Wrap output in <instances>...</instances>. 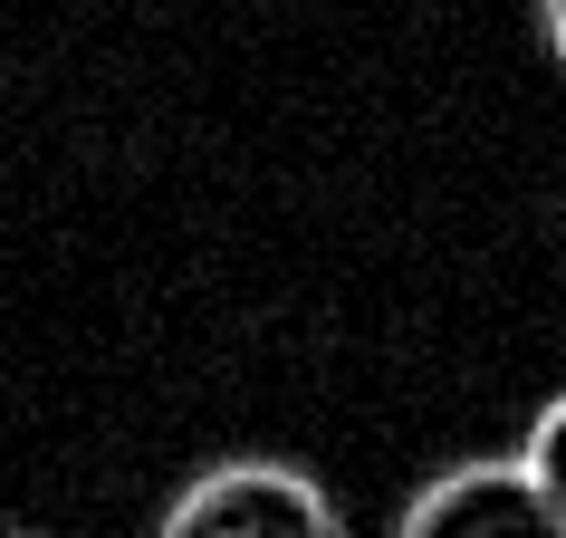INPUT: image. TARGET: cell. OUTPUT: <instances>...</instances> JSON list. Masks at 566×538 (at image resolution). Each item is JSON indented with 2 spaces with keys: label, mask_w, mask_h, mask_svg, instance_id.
Instances as JSON below:
<instances>
[{
  "label": "cell",
  "mask_w": 566,
  "mask_h": 538,
  "mask_svg": "<svg viewBox=\"0 0 566 538\" xmlns=\"http://www.w3.org/2000/svg\"><path fill=\"white\" fill-rule=\"evenodd\" d=\"M154 538H346V519H336L327 480L298 472V462H211V472H192L164 500V529Z\"/></svg>",
  "instance_id": "cell-1"
},
{
  "label": "cell",
  "mask_w": 566,
  "mask_h": 538,
  "mask_svg": "<svg viewBox=\"0 0 566 538\" xmlns=\"http://www.w3.org/2000/svg\"><path fill=\"white\" fill-rule=\"evenodd\" d=\"M394 538H566L557 500L537 490V472L509 452V462H451L403 500Z\"/></svg>",
  "instance_id": "cell-2"
},
{
  "label": "cell",
  "mask_w": 566,
  "mask_h": 538,
  "mask_svg": "<svg viewBox=\"0 0 566 538\" xmlns=\"http://www.w3.org/2000/svg\"><path fill=\"white\" fill-rule=\"evenodd\" d=\"M518 462L537 472V490H547V500H557V519H566V394H557V404H547V414L528 423V443H518Z\"/></svg>",
  "instance_id": "cell-3"
},
{
  "label": "cell",
  "mask_w": 566,
  "mask_h": 538,
  "mask_svg": "<svg viewBox=\"0 0 566 538\" xmlns=\"http://www.w3.org/2000/svg\"><path fill=\"white\" fill-rule=\"evenodd\" d=\"M537 30H547V49H557V68H566V0H537Z\"/></svg>",
  "instance_id": "cell-4"
}]
</instances>
